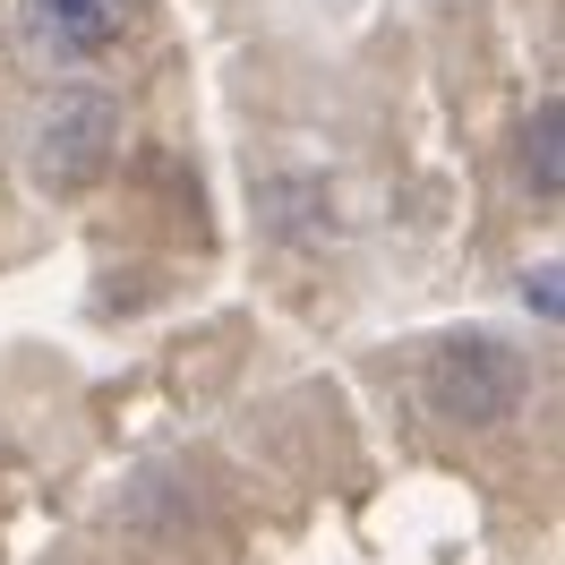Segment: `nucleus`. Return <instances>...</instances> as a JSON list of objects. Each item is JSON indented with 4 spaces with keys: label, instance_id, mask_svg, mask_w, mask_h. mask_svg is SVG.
Instances as JSON below:
<instances>
[{
    "label": "nucleus",
    "instance_id": "2",
    "mask_svg": "<svg viewBox=\"0 0 565 565\" xmlns=\"http://www.w3.org/2000/svg\"><path fill=\"white\" fill-rule=\"evenodd\" d=\"M138 0H18V35L35 61H95L129 35Z\"/></svg>",
    "mask_w": 565,
    "mask_h": 565
},
{
    "label": "nucleus",
    "instance_id": "4",
    "mask_svg": "<svg viewBox=\"0 0 565 565\" xmlns=\"http://www.w3.org/2000/svg\"><path fill=\"white\" fill-rule=\"evenodd\" d=\"M531 189L557 198V104H540V120H531Z\"/></svg>",
    "mask_w": 565,
    "mask_h": 565
},
{
    "label": "nucleus",
    "instance_id": "3",
    "mask_svg": "<svg viewBox=\"0 0 565 565\" xmlns=\"http://www.w3.org/2000/svg\"><path fill=\"white\" fill-rule=\"evenodd\" d=\"M437 412H455V420H497V412H514V394H523V360L505 352V343H446L437 352Z\"/></svg>",
    "mask_w": 565,
    "mask_h": 565
},
{
    "label": "nucleus",
    "instance_id": "1",
    "mask_svg": "<svg viewBox=\"0 0 565 565\" xmlns=\"http://www.w3.org/2000/svg\"><path fill=\"white\" fill-rule=\"evenodd\" d=\"M111 129H120L111 95H95V86L61 95V104L43 111V129H35V180L43 189H86V180L111 163Z\"/></svg>",
    "mask_w": 565,
    "mask_h": 565
}]
</instances>
